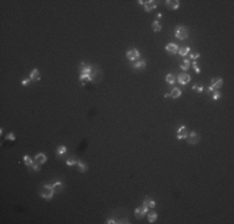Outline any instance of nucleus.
I'll return each instance as SVG.
<instances>
[{
	"label": "nucleus",
	"instance_id": "1",
	"mask_svg": "<svg viewBox=\"0 0 234 224\" xmlns=\"http://www.w3.org/2000/svg\"><path fill=\"white\" fill-rule=\"evenodd\" d=\"M54 194H55V192H54L51 184H44V187H42V190L40 192V196L44 198V199L50 201V199H51V198L54 197Z\"/></svg>",
	"mask_w": 234,
	"mask_h": 224
},
{
	"label": "nucleus",
	"instance_id": "2",
	"mask_svg": "<svg viewBox=\"0 0 234 224\" xmlns=\"http://www.w3.org/2000/svg\"><path fill=\"white\" fill-rule=\"evenodd\" d=\"M174 36L177 39H179V40H186L188 38V30H187V27L182 26V25L177 26L174 29Z\"/></svg>",
	"mask_w": 234,
	"mask_h": 224
},
{
	"label": "nucleus",
	"instance_id": "3",
	"mask_svg": "<svg viewBox=\"0 0 234 224\" xmlns=\"http://www.w3.org/2000/svg\"><path fill=\"white\" fill-rule=\"evenodd\" d=\"M223 86V78L218 77V78H212V85L208 87V92H213L217 91Z\"/></svg>",
	"mask_w": 234,
	"mask_h": 224
},
{
	"label": "nucleus",
	"instance_id": "4",
	"mask_svg": "<svg viewBox=\"0 0 234 224\" xmlns=\"http://www.w3.org/2000/svg\"><path fill=\"white\" fill-rule=\"evenodd\" d=\"M147 213H148V205H146L145 203L142 204V207H138L135 209V215L137 219H142Z\"/></svg>",
	"mask_w": 234,
	"mask_h": 224
},
{
	"label": "nucleus",
	"instance_id": "5",
	"mask_svg": "<svg viewBox=\"0 0 234 224\" xmlns=\"http://www.w3.org/2000/svg\"><path fill=\"white\" fill-rule=\"evenodd\" d=\"M126 56H127V59L129 61H137V60H139V57H141V54H139V51L137 49H131L126 52Z\"/></svg>",
	"mask_w": 234,
	"mask_h": 224
},
{
	"label": "nucleus",
	"instance_id": "6",
	"mask_svg": "<svg viewBox=\"0 0 234 224\" xmlns=\"http://www.w3.org/2000/svg\"><path fill=\"white\" fill-rule=\"evenodd\" d=\"M187 138H188V142L190 144H198V143H199V141H200L199 135H198L197 132H194V131L189 132L188 136H187Z\"/></svg>",
	"mask_w": 234,
	"mask_h": 224
},
{
	"label": "nucleus",
	"instance_id": "7",
	"mask_svg": "<svg viewBox=\"0 0 234 224\" xmlns=\"http://www.w3.org/2000/svg\"><path fill=\"white\" fill-rule=\"evenodd\" d=\"M143 6H145V11H146V13H150V11H152L153 9L157 8V6H158V3L154 1V0H147V1H145Z\"/></svg>",
	"mask_w": 234,
	"mask_h": 224
},
{
	"label": "nucleus",
	"instance_id": "8",
	"mask_svg": "<svg viewBox=\"0 0 234 224\" xmlns=\"http://www.w3.org/2000/svg\"><path fill=\"white\" fill-rule=\"evenodd\" d=\"M177 80H178L179 84L184 86V85H187V84H188V82L190 81V76H189L188 74H186V72H182V74L178 75V78H177Z\"/></svg>",
	"mask_w": 234,
	"mask_h": 224
},
{
	"label": "nucleus",
	"instance_id": "9",
	"mask_svg": "<svg viewBox=\"0 0 234 224\" xmlns=\"http://www.w3.org/2000/svg\"><path fill=\"white\" fill-rule=\"evenodd\" d=\"M187 136H188L187 127L186 126H181V127L178 128V131H177V138L178 139H184V138H187Z\"/></svg>",
	"mask_w": 234,
	"mask_h": 224
},
{
	"label": "nucleus",
	"instance_id": "10",
	"mask_svg": "<svg viewBox=\"0 0 234 224\" xmlns=\"http://www.w3.org/2000/svg\"><path fill=\"white\" fill-rule=\"evenodd\" d=\"M166 6L171 10H177L179 8V1L178 0H167L166 1Z\"/></svg>",
	"mask_w": 234,
	"mask_h": 224
},
{
	"label": "nucleus",
	"instance_id": "11",
	"mask_svg": "<svg viewBox=\"0 0 234 224\" xmlns=\"http://www.w3.org/2000/svg\"><path fill=\"white\" fill-rule=\"evenodd\" d=\"M46 161H48V157H46L45 153H38L35 156V162H38L39 164H44Z\"/></svg>",
	"mask_w": 234,
	"mask_h": 224
},
{
	"label": "nucleus",
	"instance_id": "12",
	"mask_svg": "<svg viewBox=\"0 0 234 224\" xmlns=\"http://www.w3.org/2000/svg\"><path fill=\"white\" fill-rule=\"evenodd\" d=\"M166 51H168V52H171V54H177L178 52V50L179 48L176 44H168L167 46H166Z\"/></svg>",
	"mask_w": 234,
	"mask_h": 224
},
{
	"label": "nucleus",
	"instance_id": "13",
	"mask_svg": "<svg viewBox=\"0 0 234 224\" xmlns=\"http://www.w3.org/2000/svg\"><path fill=\"white\" fill-rule=\"evenodd\" d=\"M51 186H52V189H54V192L55 193L56 192L59 193V192L62 190V182H61V180H56V182H54Z\"/></svg>",
	"mask_w": 234,
	"mask_h": 224
},
{
	"label": "nucleus",
	"instance_id": "14",
	"mask_svg": "<svg viewBox=\"0 0 234 224\" xmlns=\"http://www.w3.org/2000/svg\"><path fill=\"white\" fill-rule=\"evenodd\" d=\"M181 95H182V90L178 89V87H174L168 96H171L172 99H178V97H181Z\"/></svg>",
	"mask_w": 234,
	"mask_h": 224
},
{
	"label": "nucleus",
	"instance_id": "15",
	"mask_svg": "<svg viewBox=\"0 0 234 224\" xmlns=\"http://www.w3.org/2000/svg\"><path fill=\"white\" fill-rule=\"evenodd\" d=\"M30 80H32V81L40 80V72H39L38 68H34V70L30 72Z\"/></svg>",
	"mask_w": 234,
	"mask_h": 224
},
{
	"label": "nucleus",
	"instance_id": "16",
	"mask_svg": "<svg viewBox=\"0 0 234 224\" xmlns=\"http://www.w3.org/2000/svg\"><path fill=\"white\" fill-rule=\"evenodd\" d=\"M189 52H190V48H189V46H183V48H179V50H178V54L181 56H183V57H186L187 55H189Z\"/></svg>",
	"mask_w": 234,
	"mask_h": 224
},
{
	"label": "nucleus",
	"instance_id": "17",
	"mask_svg": "<svg viewBox=\"0 0 234 224\" xmlns=\"http://www.w3.org/2000/svg\"><path fill=\"white\" fill-rule=\"evenodd\" d=\"M147 65L146 60H137V62H133V68H145Z\"/></svg>",
	"mask_w": 234,
	"mask_h": 224
},
{
	"label": "nucleus",
	"instance_id": "18",
	"mask_svg": "<svg viewBox=\"0 0 234 224\" xmlns=\"http://www.w3.org/2000/svg\"><path fill=\"white\" fill-rule=\"evenodd\" d=\"M147 217H148V222L150 223H154L157 220V218H158V214H157V212L152 211V212L147 213Z\"/></svg>",
	"mask_w": 234,
	"mask_h": 224
},
{
	"label": "nucleus",
	"instance_id": "19",
	"mask_svg": "<svg viewBox=\"0 0 234 224\" xmlns=\"http://www.w3.org/2000/svg\"><path fill=\"white\" fill-rule=\"evenodd\" d=\"M67 152V147L66 146H59L56 148V154L59 157H61V156H64L65 153Z\"/></svg>",
	"mask_w": 234,
	"mask_h": 224
},
{
	"label": "nucleus",
	"instance_id": "20",
	"mask_svg": "<svg viewBox=\"0 0 234 224\" xmlns=\"http://www.w3.org/2000/svg\"><path fill=\"white\" fill-rule=\"evenodd\" d=\"M190 67V60L189 59H184L182 61V65H181V68L183 71H188Z\"/></svg>",
	"mask_w": 234,
	"mask_h": 224
},
{
	"label": "nucleus",
	"instance_id": "21",
	"mask_svg": "<svg viewBox=\"0 0 234 224\" xmlns=\"http://www.w3.org/2000/svg\"><path fill=\"white\" fill-rule=\"evenodd\" d=\"M77 158L75 157V156H71V157H69L66 160V164L69 166V167H72V166H75V164H77Z\"/></svg>",
	"mask_w": 234,
	"mask_h": 224
},
{
	"label": "nucleus",
	"instance_id": "22",
	"mask_svg": "<svg viewBox=\"0 0 234 224\" xmlns=\"http://www.w3.org/2000/svg\"><path fill=\"white\" fill-rule=\"evenodd\" d=\"M166 82L170 85H174L176 84V76L173 74H168L167 76H166Z\"/></svg>",
	"mask_w": 234,
	"mask_h": 224
},
{
	"label": "nucleus",
	"instance_id": "23",
	"mask_svg": "<svg viewBox=\"0 0 234 224\" xmlns=\"http://www.w3.org/2000/svg\"><path fill=\"white\" fill-rule=\"evenodd\" d=\"M152 30L154 32H160L162 30V26H161V24H160V21L156 20V21H153L152 23Z\"/></svg>",
	"mask_w": 234,
	"mask_h": 224
},
{
	"label": "nucleus",
	"instance_id": "24",
	"mask_svg": "<svg viewBox=\"0 0 234 224\" xmlns=\"http://www.w3.org/2000/svg\"><path fill=\"white\" fill-rule=\"evenodd\" d=\"M143 203H145L146 205H148V208H154L156 207V202H154L152 198H146Z\"/></svg>",
	"mask_w": 234,
	"mask_h": 224
},
{
	"label": "nucleus",
	"instance_id": "25",
	"mask_svg": "<svg viewBox=\"0 0 234 224\" xmlns=\"http://www.w3.org/2000/svg\"><path fill=\"white\" fill-rule=\"evenodd\" d=\"M77 166H78V168H80V172H82V173H85V172H86V171H87V169H89V167H87V166H86V164L84 163V162H82V161H80V160L77 161Z\"/></svg>",
	"mask_w": 234,
	"mask_h": 224
},
{
	"label": "nucleus",
	"instance_id": "26",
	"mask_svg": "<svg viewBox=\"0 0 234 224\" xmlns=\"http://www.w3.org/2000/svg\"><path fill=\"white\" fill-rule=\"evenodd\" d=\"M24 163H25V166H27V167H31V164L34 163V161H32V158L30 156L25 154L24 156Z\"/></svg>",
	"mask_w": 234,
	"mask_h": 224
},
{
	"label": "nucleus",
	"instance_id": "27",
	"mask_svg": "<svg viewBox=\"0 0 234 224\" xmlns=\"http://www.w3.org/2000/svg\"><path fill=\"white\" fill-rule=\"evenodd\" d=\"M189 60L190 61H197L198 59H199V56H200V54L199 52H189Z\"/></svg>",
	"mask_w": 234,
	"mask_h": 224
},
{
	"label": "nucleus",
	"instance_id": "28",
	"mask_svg": "<svg viewBox=\"0 0 234 224\" xmlns=\"http://www.w3.org/2000/svg\"><path fill=\"white\" fill-rule=\"evenodd\" d=\"M190 64L193 65V68H194V71H196V74H200V67H199V65H198L197 61H190Z\"/></svg>",
	"mask_w": 234,
	"mask_h": 224
},
{
	"label": "nucleus",
	"instance_id": "29",
	"mask_svg": "<svg viewBox=\"0 0 234 224\" xmlns=\"http://www.w3.org/2000/svg\"><path fill=\"white\" fill-rule=\"evenodd\" d=\"M40 166H41V164H39L38 162H34V163L31 164L32 171H34V172H40Z\"/></svg>",
	"mask_w": 234,
	"mask_h": 224
},
{
	"label": "nucleus",
	"instance_id": "30",
	"mask_svg": "<svg viewBox=\"0 0 234 224\" xmlns=\"http://www.w3.org/2000/svg\"><path fill=\"white\" fill-rule=\"evenodd\" d=\"M5 139H6V141H11V142H14V141H15V135H14V132L8 133V135H6V137H5Z\"/></svg>",
	"mask_w": 234,
	"mask_h": 224
},
{
	"label": "nucleus",
	"instance_id": "31",
	"mask_svg": "<svg viewBox=\"0 0 234 224\" xmlns=\"http://www.w3.org/2000/svg\"><path fill=\"white\" fill-rule=\"evenodd\" d=\"M221 97H222V93L219 92L218 90H217V91H213V100H214V101H218L219 99H221Z\"/></svg>",
	"mask_w": 234,
	"mask_h": 224
},
{
	"label": "nucleus",
	"instance_id": "32",
	"mask_svg": "<svg viewBox=\"0 0 234 224\" xmlns=\"http://www.w3.org/2000/svg\"><path fill=\"white\" fill-rule=\"evenodd\" d=\"M194 91H198V92H203L204 91V89L202 87V86H197V85H193V87H192Z\"/></svg>",
	"mask_w": 234,
	"mask_h": 224
},
{
	"label": "nucleus",
	"instance_id": "33",
	"mask_svg": "<svg viewBox=\"0 0 234 224\" xmlns=\"http://www.w3.org/2000/svg\"><path fill=\"white\" fill-rule=\"evenodd\" d=\"M106 224H117V220L113 219V218H110L106 220Z\"/></svg>",
	"mask_w": 234,
	"mask_h": 224
},
{
	"label": "nucleus",
	"instance_id": "34",
	"mask_svg": "<svg viewBox=\"0 0 234 224\" xmlns=\"http://www.w3.org/2000/svg\"><path fill=\"white\" fill-rule=\"evenodd\" d=\"M29 84H30V78H24V80L21 81V85L23 86H27Z\"/></svg>",
	"mask_w": 234,
	"mask_h": 224
}]
</instances>
